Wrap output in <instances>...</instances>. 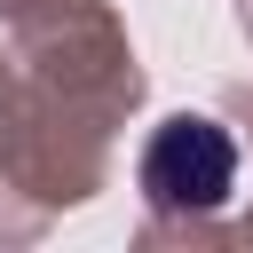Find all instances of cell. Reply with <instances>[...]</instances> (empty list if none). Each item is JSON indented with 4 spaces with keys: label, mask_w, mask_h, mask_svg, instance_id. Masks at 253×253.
<instances>
[{
    "label": "cell",
    "mask_w": 253,
    "mask_h": 253,
    "mask_svg": "<svg viewBox=\"0 0 253 253\" xmlns=\"http://www.w3.org/2000/svg\"><path fill=\"white\" fill-rule=\"evenodd\" d=\"M221 119H229V134H237V150H253V87H221V103H213Z\"/></svg>",
    "instance_id": "5"
},
{
    "label": "cell",
    "mask_w": 253,
    "mask_h": 253,
    "mask_svg": "<svg viewBox=\"0 0 253 253\" xmlns=\"http://www.w3.org/2000/svg\"><path fill=\"white\" fill-rule=\"evenodd\" d=\"M0 16H8L16 63L63 111H79L103 134H119L142 111L150 71L134 63V40H126V24H119L111 0H0Z\"/></svg>",
    "instance_id": "1"
},
{
    "label": "cell",
    "mask_w": 253,
    "mask_h": 253,
    "mask_svg": "<svg viewBox=\"0 0 253 253\" xmlns=\"http://www.w3.org/2000/svg\"><path fill=\"white\" fill-rule=\"evenodd\" d=\"M237 134L221 111H174L134 150V198L142 221H206L237 198Z\"/></svg>",
    "instance_id": "3"
},
{
    "label": "cell",
    "mask_w": 253,
    "mask_h": 253,
    "mask_svg": "<svg viewBox=\"0 0 253 253\" xmlns=\"http://www.w3.org/2000/svg\"><path fill=\"white\" fill-rule=\"evenodd\" d=\"M47 221H55L47 206H32L16 182H0V245H40V237H47Z\"/></svg>",
    "instance_id": "4"
},
{
    "label": "cell",
    "mask_w": 253,
    "mask_h": 253,
    "mask_svg": "<svg viewBox=\"0 0 253 253\" xmlns=\"http://www.w3.org/2000/svg\"><path fill=\"white\" fill-rule=\"evenodd\" d=\"M111 142L103 126H87L79 111H63L24 63L16 47L0 40V182H16L32 206L63 213V206H87L103 182H111Z\"/></svg>",
    "instance_id": "2"
},
{
    "label": "cell",
    "mask_w": 253,
    "mask_h": 253,
    "mask_svg": "<svg viewBox=\"0 0 253 253\" xmlns=\"http://www.w3.org/2000/svg\"><path fill=\"white\" fill-rule=\"evenodd\" d=\"M237 32H245V40H253V0H237Z\"/></svg>",
    "instance_id": "7"
},
{
    "label": "cell",
    "mask_w": 253,
    "mask_h": 253,
    "mask_svg": "<svg viewBox=\"0 0 253 253\" xmlns=\"http://www.w3.org/2000/svg\"><path fill=\"white\" fill-rule=\"evenodd\" d=\"M229 245H245V253H253V206H245V213L229 221Z\"/></svg>",
    "instance_id": "6"
}]
</instances>
